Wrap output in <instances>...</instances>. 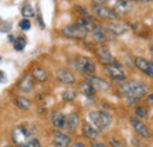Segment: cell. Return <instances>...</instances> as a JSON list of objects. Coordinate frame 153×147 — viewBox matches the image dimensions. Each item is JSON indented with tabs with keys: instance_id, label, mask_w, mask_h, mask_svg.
<instances>
[{
	"instance_id": "5",
	"label": "cell",
	"mask_w": 153,
	"mask_h": 147,
	"mask_svg": "<svg viewBox=\"0 0 153 147\" xmlns=\"http://www.w3.org/2000/svg\"><path fill=\"white\" fill-rule=\"evenodd\" d=\"M93 13L96 14L98 18L100 19H117L118 18V13L115 12L114 10L105 6V5H101V4H97L93 6L92 8Z\"/></svg>"
},
{
	"instance_id": "14",
	"label": "cell",
	"mask_w": 153,
	"mask_h": 147,
	"mask_svg": "<svg viewBox=\"0 0 153 147\" xmlns=\"http://www.w3.org/2000/svg\"><path fill=\"white\" fill-rule=\"evenodd\" d=\"M18 86H19V88L22 91V92H26V93L31 92V91L33 90V87H34V80H33V76L30 75V74L24 75V76L21 78V80L19 81Z\"/></svg>"
},
{
	"instance_id": "10",
	"label": "cell",
	"mask_w": 153,
	"mask_h": 147,
	"mask_svg": "<svg viewBox=\"0 0 153 147\" xmlns=\"http://www.w3.org/2000/svg\"><path fill=\"white\" fill-rule=\"evenodd\" d=\"M57 79L60 81V82H62V84H65V85H72V84H74L76 82V78H74V75L73 73L71 72V71H68V70H65V68H59L57 71Z\"/></svg>"
},
{
	"instance_id": "9",
	"label": "cell",
	"mask_w": 153,
	"mask_h": 147,
	"mask_svg": "<svg viewBox=\"0 0 153 147\" xmlns=\"http://www.w3.org/2000/svg\"><path fill=\"white\" fill-rule=\"evenodd\" d=\"M107 31L111 32L114 36H121L124 33H126L130 30V26L125 22H119V21H114V22H110L107 24Z\"/></svg>"
},
{
	"instance_id": "28",
	"label": "cell",
	"mask_w": 153,
	"mask_h": 147,
	"mask_svg": "<svg viewBox=\"0 0 153 147\" xmlns=\"http://www.w3.org/2000/svg\"><path fill=\"white\" fill-rule=\"evenodd\" d=\"M19 146L20 147H41V145H40L38 139H31V140L26 141L25 144H21Z\"/></svg>"
},
{
	"instance_id": "20",
	"label": "cell",
	"mask_w": 153,
	"mask_h": 147,
	"mask_svg": "<svg viewBox=\"0 0 153 147\" xmlns=\"http://www.w3.org/2000/svg\"><path fill=\"white\" fill-rule=\"evenodd\" d=\"M80 92L82 93L85 97H94L96 94V88L93 87V85L88 81V80H85L80 84Z\"/></svg>"
},
{
	"instance_id": "6",
	"label": "cell",
	"mask_w": 153,
	"mask_h": 147,
	"mask_svg": "<svg viewBox=\"0 0 153 147\" xmlns=\"http://www.w3.org/2000/svg\"><path fill=\"white\" fill-rule=\"evenodd\" d=\"M31 132L26 128L25 126H19V127H16L13 129V133H12V137H13V140L16 144L21 145V144H25L26 141H28V139L31 138Z\"/></svg>"
},
{
	"instance_id": "1",
	"label": "cell",
	"mask_w": 153,
	"mask_h": 147,
	"mask_svg": "<svg viewBox=\"0 0 153 147\" xmlns=\"http://www.w3.org/2000/svg\"><path fill=\"white\" fill-rule=\"evenodd\" d=\"M120 92L127 98V100L135 101V100L143 98L146 94L147 87L143 82H140V81L132 80V81H128V82L123 84L120 86Z\"/></svg>"
},
{
	"instance_id": "36",
	"label": "cell",
	"mask_w": 153,
	"mask_h": 147,
	"mask_svg": "<svg viewBox=\"0 0 153 147\" xmlns=\"http://www.w3.org/2000/svg\"><path fill=\"white\" fill-rule=\"evenodd\" d=\"M152 54H153V48H152Z\"/></svg>"
},
{
	"instance_id": "17",
	"label": "cell",
	"mask_w": 153,
	"mask_h": 147,
	"mask_svg": "<svg viewBox=\"0 0 153 147\" xmlns=\"http://www.w3.org/2000/svg\"><path fill=\"white\" fill-rule=\"evenodd\" d=\"M97 54L99 56V59L101 60V62H104L105 65L106 64H111L113 61V58H112L111 52L106 47H104V46H100V47L97 48Z\"/></svg>"
},
{
	"instance_id": "4",
	"label": "cell",
	"mask_w": 153,
	"mask_h": 147,
	"mask_svg": "<svg viewBox=\"0 0 153 147\" xmlns=\"http://www.w3.org/2000/svg\"><path fill=\"white\" fill-rule=\"evenodd\" d=\"M61 33L65 37L73 38V39H85V38L87 37V34H88V32L86 30H84L81 26H79L78 24L66 26L65 28H62Z\"/></svg>"
},
{
	"instance_id": "31",
	"label": "cell",
	"mask_w": 153,
	"mask_h": 147,
	"mask_svg": "<svg viewBox=\"0 0 153 147\" xmlns=\"http://www.w3.org/2000/svg\"><path fill=\"white\" fill-rule=\"evenodd\" d=\"M110 145H111L112 147H125L124 146V144H123L120 140L114 139V138H111V139H110Z\"/></svg>"
},
{
	"instance_id": "32",
	"label": "cell",
	"mask_w": 153,
	"mask_h": 147,
	"mask_svg": "<svg viewBox=\"0 0 153 147\" xmlns=\"http://www.w3.org/2000/svg\"><path fill=\"white\" fill-rule=\"evenodd\" d=\"M147 102H149L150 105H152V106H153V93H152V94H150V95L147 97Z\"/></svg>"
},
{
	"instance_id": "2",
	"label": "cell",
	"mask_w": 153,
	"mask_h": 147,
	"mask_svg": "<svg viewBox=\"0 0 153 147\" xmlns=\"http://www.w3.org/2000/svg\"><path fill=\"white\" fill-rule=\"evenodd\" d=\"M88 119L91 124L96 127L98 131L107 128L112 122V117L110 113L104 111H93L88 113Z\"/></svg>"
},
{
	"instance_id": "16",
	"label": "cell",
	"mask_w": 153,
	"mask_h": 147,
	"mask_svg": "<svg viewBox=\"0 0 153 147\" xmlns=\"http://www.w3.org/2000/svg\"><path fill=\"white\" fill-rule=\"evenodd\" d=\"M51 121H52V125L57 128H65L66 127V115H64L61 112L53 113Z\"/></svg>"
},
{
	"instance_id": "34",
	"label": "cell",
	"mask_w": 153,
	"mask_h": 147,
	"mask_svg": "<svg viewBox=\"0 0 153 147\" xmlns=\"http://www.w3.org/2000/svg\"><path fill=\"white\" fill-rule=\"evenodd\" d=\"M71 147H85V145L81 144V143H76V144H73Z\"/></svg>"
},
{
	"instance_id": "26",
	"label": "cell",
	"mask_w": 153,
	"mask_h": 147,
	"mask_svg": "<svg viewBox=\"0 0 153 147\" xmlns=\"http://www.w3.org/2000/svg\"><path fill=\"white\" fill-rule=\"evenodd\" d=\"M13 45H14V48L17 51H22L25 48V46H26V40H25L24 37H19L14 40Z\"/></svg>"
},
{
	"instance_id": "29",
	"label": "cell",
	"mask_w": 153,
	"mask_h": 147,
	"mask_svg": "<svg viewBox=\"0 0 153 147\" xmlns=\"http://www.w3.org/2000/svg\"><path fill=\"white\" fill-rule=\"evenodd\" d=\"M135 115L140 119H145V118H147V110L145 107H141V106L137 107L135 108Z\"/></svg>"
},
{
	"instance_id": "11",
	"label": "cell",
	"mask_w": 153,
	"mask_h": 147,
	"mask_svg": "<svg viewBox=\"0 0 153 147\" xmlns=\"http://www.w3.org/2000/svg\"><path fill=\"white\" fill-rule=\"evenodd\" d=\"M131 125L133 126L134 131L140 135V137H143V138H150V135H151V132H150V129L147 128V126L144 124V122H141L139 119H135V118H132L131 119Z\"/></svg>"
},
{
	"instance_id": "37",
	"label": "cell",
	"mask_w": 153,
	"mask_h": 147,
	"mask_svg": "<svg viewBox=\"0 0 153 147\" xmlns=\"http://www.w3.org/2000/svg\"><path fill=\"white\" fill-rule=\"evenodd\" d=\"M128 1H132V0H128Z\"/></svg>"
},
{
	"instance_id": "15",
	"label": "cell",
	"mask_w": 153,
	"mask_h": 147,
	"mask_svg": "<svg viewBox=\"0 0 153 147\" xmlns=\"http://www.w3.org/2000/svg\"><path fill=\"white\" fill-rule=\"evenodd\" d=\"M82 134L87 138V139H91V140H94L99 137V131L90 122H84L82 125Z\"/></svg>"
},
{
	"instance_id": "30",
	"label": "cell",
	"mask_w": 153,
	"mask_h": 147,
	"mask_svg": "<svg viewBox=\"0 0 153 147\" xmlns=\"http://www.w3.org/2000/svg\"><path fill=\"white\" fill-rule=\"evenodd\" d=\"M19 27L24 31H28L31 28V22L28 19H22L19 22Z\"/></svg>"
},
{
	"instance_id": "13",
	"label": "cell",
	"mask_w": 153,
	"mask_h": 147,
	"mask_svg": "<svg viewBox=\"0 0 153 147\" xmlns=\"http://www.w3.org/2000/svg\"><path fill=\"white\" fill-rule=\"evenodd\" d=\"M71 144V138L61 132H56L53 135V145L56 147H68Z\"/></svg>"
},
{
	"instance_id": "12",
	"label": "cell",
	"mask_w": 153,
	"mask_h": 147,
	"mask_svg": "<svg viewBox=\"0 0 153 147\" xmlns=\"http://www.w3.org/2000/svg\"><path fill=\"white\" fill-rule=\"evenodd\" d=\"M88 81L93 85V87L96 90H99V91H107L110 88V84L102 79V78H99V76H96V75H92V74H88Z\"/></svg>"
},
{
	"instance_id": "35",
	"label": "cell",
	"mask_w": 153,
	"mask_h": 147,
	"mask_svg": "<svg viewBox=\"0 0 153 147\" xmlns=\"http://www.w3.org/2000/svg\"><path fill=\"white\" fill-rule=\"evenodd\" d=\"M139 1H141V2H149V1H152V0H139Z\"/></svg>"
},
{
	"instance_id": "22",
	"label": "cell",
	"mask_w": 153,
	"mask_h": 147,
	"mask_svg": "<svg viewBox=\"0 0 153 147\" xmlns=\"http://www.w3.org/2000/svg\"><path fill=\"white\" fill-rule=\"evenodd\" d=\"M76 24H78L79 26H81L84 30H86L87 32H92L97 26L96 22L88 18H80L78 21H76Z\"/></svg>"
},
{
	"instance_id": "7",
	"label": "cell",
	"mask_w": 153,
	"mask_h": 147,
	"mask_svg": "<svg viewBox=\"0 0 153 147\" xmlns=\"http://www.w3.org/2000/svg\"><path fill=\"white\" fill-rule=\"evenodd\" d=\"M106 71H107V73L110 74V76L113 80L118 81V82H123L126 79V75L124 73L123 68L117 64H113V62L106 64Z\"/></svg>"
},
{
	"instance_id": "24",
	"label": "cell",
	"mask_w": 153,
	"mask_h": 147,
	"mask_svg": "<svg viewBox=\"0 0 153 147\" xmlns=\"http://www.w3.org/2000/svg\"><path fill=\"white\" fill-rule=\"evenodd\" d=\"M16 104L20 110H28L32 106V101L25 97H18L16 99Z\"/></svg>"
},
{
	"instance_id": "8",
	"label": "cell",
	"mask_w": 153,
	"mask_h": 147,
	"mask_svg": "<svg viewBox=\"0 0 153 147\" xmlns=\"http://www.w3.org/2000/svg\"><path fill=\"white\" fill-rule=\"evenodd\" d=\"M134 64H135L137 68H139L141 72H144L146 75L153 78V62L152 61H149V60H146V59H144V58L138 56V58H135Z\"/></svg>"
},
{
	"instance_id": "18",
	"label": "cell",
	"mask_w": 153,
	"mask_h": 147,
	"mask_svg": "<svg viewBox=\"0 0 153 147\" xmlns=\"http://www.w3.org/2000/svg\"><path fill=\"white\" fill-rule=\"evenodd\" d=\"M132 10V5H131V1L128 0H118L115 2L114 6V11L118 13H127Z\"/></svg>"
},
{
	"instance_id": "23",
	"label": "cell",
	"mask_w": 153,
	"mask_h": 147,
	"mask_svg": "<svg viewBox=\"0 0 153 147\" xmlns=\"http://www.w3.org/2000/svg\"><path fill=\"white\" fill-rule=\"evenodd\" d=\"M31 75L33 76V79L38 80L40 82H44V81L47 80V72L41 67H34Z\"/></svg>"
},
{
	"instance_id": "21",
	"label": "cell",
	"mask_w": 153,
	"mask_h": 147,
	"mask_svg": "<svg viewBox=\"0 0 153 147\" xmlns=\"http://www.w3.org/2000/svg\"><path fill=\"white\" fill-rule=\"evenodd\" d=\"M91 33H92L93 40L97 41V42H105V41L107 40V36H106L105 31H104L100 26H98V25H97L96 28H94Z\"/></svg>"
},
{
	"instance_id": "25",
	"label": "cell",
	"mask_w": 153,
	"mask_h": 147,
	"mask_svg": "<svg viewBox=\"0 0 153 147\" xmlns=\"http://www.w3.org/2000/svg\"><path fill=\"white\" fill-rule=\"evenodd\" d=\"M21 14L24 18H32V17H34V10L30 4H26L21 8Z\"/></svg>"
},
{
	"instance_id": "3",
	"label": "cell",
	"mask_w": 153,
	"mask_h": 147,
	"mask_svg": "<svg viewBox=\"0 0 153 147\" xmlns=\"http://www.w3.org/2000/svg\"><path fill=\"white\" fill-rule=\"evenodd\" d=\"M73 66L79 72L85 74H93L96 71V64L87 56L79 55L73 60Z\"/></svg>"
},
{
	"instance_id": "19",
	"label": "cell",
	"mask_w": 153,
	"mask_h": 147,
	"mask_svg": "<svg viewBox=\"0 0 153 147\" xmlns=\"http://www.w3.org/2000/svg\"><path fill=\"white\" fill-rule=\"evenodd\" d=\"M79 125V115L76 113H71L68 117H66V128L70 132L76 131Z\"/></svg>"
},
{
	"instance_id": "33",
	"label": "cell",
	"mask_w": 153,
	"mask_h": 147,
	"mask_svg": "<svg viewBox=\"0 0 153 147\" xmlns=\"http://www.w3.org/2000/svg\"><path fill=\"white\" fill-rule=\"evenodd\" d=\"M91 147H106L105 144H101V143H97V144H93Z\"/></svg>"
},
{
	"instance_id": "27",
	"label": "cell",
	"mask_w": 153,
	"mask_h": 147,
	"mask_svg": "<svg viewBox=\"0 0 153 147\" xmlns=\"http://www.w3.org/2000/svg\"><path fill=\"white\" fill-rule=\"evenodd\" d=\"M61 97H62V99H64L65 101H72V100L76 98V92L72 91V90H66V91L62 92Z\"/></svg>"
}]
</instances>
